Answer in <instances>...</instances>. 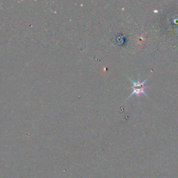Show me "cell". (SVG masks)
<instances>
[{"instance_id": "obj_1", "label": "cell", "mask_w": 178, "mask_h": 178, "mask_svg": "<svg viewBox=\"0 0 178 178\" xmlns=\"http://www.w3.org/2000/svg\"><path fill=\"white\" fill-rule=\"evenodd\" d=\"M128 80H130V82H132V85L130 87V88L132 90V92L131 95L128 97H132V95L139 96L141 94H143L145 96L147 97V95H146V93H145V89L147 88L148 86L145 85V83L147 81V79H146L144 81H143L142 82H140L139 80H138L136 82H134L133 80H131L129 77H128Z\"/></svg>"}]
</instances>
